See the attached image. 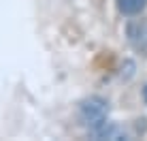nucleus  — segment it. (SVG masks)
Instances as JSON below:
<instances>
[{"label":"nucleus","instance_id":"obj_1","mask_svg":"<svg viewBox=\"0 0 147 141\" xmlns=\"http://www.w3.org/2000/svg\"><path fill=\"white\" fill-rule=\"evenodd\" d=\"M109 115V105L100 96H90L88 100L81 103V120L88 124L90 128H98L105 124Z\"/></svg>","mask_w":147,"mask_h":141},{"label":"nucleus","instance_id":"obj_2","mask_svg":"<svg viewBox=\"0 0 147 141\" xmlns=\"http://www.w3.org/2000/svg\"><path fill=\"white\" fill-rule=\"evenodd\" d=\"M128 37L136 47H147V22H132L128 26Z\"/></svg>","mask_w":147,"mask_h":141},{"label":"nucleus","instance_id":"obj_3","mask_svg":"<svg viewBox=\"0 0 147 141\" xmlns=\"http://www.w3.org/2000/svg\"><path fill=\"white\" fill-rule=\"evenodd\" d=\"M117 7L124 15H136L147 7V0H117Z\"/></svg>","mask_w":147,"mask_h":141},{"label":"nucleus","instance_id":"obj_4","mask_svg":"<svg viewBox=\"0 0 147 141\" xmlns=\"http://www.w3.org/2000/svg\"><path fill=\"white\" fill-rule=\"evenodd\" d=\"M143 98L147 100V85H145V88H143Z\"/></svg>","mask_w":147,"mask_h":141}]
</instances>
